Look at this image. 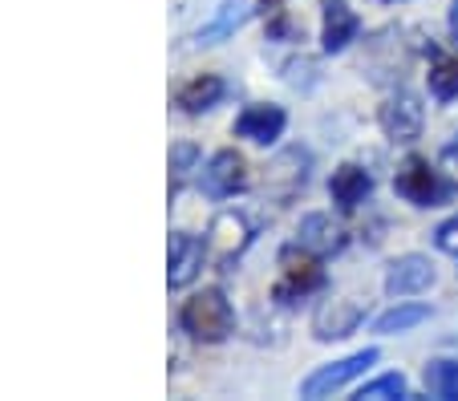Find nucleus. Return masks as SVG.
Returning <instances> with one entry per match:
<instances>
[{
  "mask_svg": "<svg viewBox=\"0 0 458 401\" xmlns=\"http://www.w3.org/2000/svg\"><path fill=\"white\" fill-rule=\"evenodd\" d=\"M243 21H248V0H224V4H219V13L199 29V37H195V41H199V45H216V41H224V37H232Z\"/></svg>",
  "mask_w": 458,
  "mask_h": 401,
  "instance_id": "16",
  "label": "nucleus"
},
{
  "mask_svg": "<svg viewBox=\"0 0 458 401\" xmlns=\"http://www.w3.org/2000/svg\"><path fill=\"white\" fill-rule=\"evenodd\" d=\"M320 255H312L309 247H301V255L296 252H284L280 255V263H284V280L276 284V300L280 305H288V300L296 297H309L312 288H320L325 284V272H320Z\"/></svg>",
  "mask_w": 458,
  "mask_h": 401,
  "instance_id": "4",
  "label": "nucleus"
},
{
  "mask_svg": "<svg viewBox=\"0 0 458 401\" xmlns=\"http://www.w3.org/2000/svg\"><path fill=\"white\" fill-rule=\"evenodd\" d=\"M434 284V263L426 255H398L386 272V292L389 297H414Z\"/></svg>",
  "mask_w": 458,
  "mask_h": 401,
  "instance_id": "11",
  "label": "nucleus"
},
{
  "mask_svg": "<svg viewBox=\"0 0 458 401\" xmlns=\"http://www.w3.org/2000/svg\"><path fill=\"white\" fill-rule=\"evenodd\" d=\"M422 126H426V110L414 94H394L386 105H381V130H386L389 142L422 138Z\"/></svg>",
  "mask_w": 458,
  "mask_h": 401,
  "instance_id": "6",
  "label": "nucleus"
},
{
  "mask_svg": "<svg viewBox=\"0 0 458 401\" xmlns=\"http://www.w3.org/2000/svg\"><path fill=\"white\" fill-rule=\"evenodd\" d=\"M450 33H454V41H458V0L450 4Z\"/></svg>",
  "mask_w": 458,
  "mask_h": 401,
  "instance_id": "24",
  "label": "nucleus"
},
{
  "mask_svg": "<svg viewBox=\"0 0 458 401\" xmlns=\"http://www.w3.org/2000/svg\"><path fill=\"white\" fill-rule=\"evenodd\" d=\"M195 163H199V146H195V142H179V146L171 150V195L191 179Z\"/></svg>",
  "mask_w": 458,
  "mask_h": 401,
  "instance_id": "20",
  "label": "nucleus"
},
{
  "mask_svg": "<svg viewBox=\"0 0 458 401\" xmlns=\"http://www.w3.org/2000/svg\"><path fill=\"white\" fill-rule=\"evenodd\" d=\"M394 187H398V195H402V199H410L414 207H438V203H442L438 175H434L430 163H426V158H418V155H410L406 163H402Z\"/></svg>",
  "mask_w": 458,
  "mask_h": 401,
  "instance_id": "8",
  "label": "nucleus"
},
{
  "mask_svg": "<svg viewBox=\"0 0 458 401\" xmlns=\"http://www.w3.org/2000/svg\"><path fill=\"white\" fill-rule=\"evenodd\" d=\"M203 260H208V239L174 231L171 244H166V284L171 288H187L191 280L203 272Z\"/></svg>",
  "mask_w": 458,
  "mask_h": 401,
  "instance_id": "3",
  "label": "nucleus"
},
{
  "mask_svg": "<svg viewBox=\"0 0 458 401\" xmlns=\"http://www.w3.org/2000/svg\"><path fill=\"white\" fill-rule=\"evenodd\" d=\"M357 29H361V21H357V13L349 9V4L325 0V25H320V45H325V53H341L357 37Z\"/></svg>",
  "mask_w": 458,
  "mask_h": 401,
  "instance_id": "13",
  "label": "nucleus"
},
{
  "mask_svg": "<svg viewBox=\"0 0 458 401\" xmlns=\"http://www.w3.org/2000/svg\"><path fill=\"white\" fill-rule=\"evenodd\" d=\"M179 324H182V332H191V337L203 340V345H219V340H227L235 329V308L219 288H203L191 300H182Z\"/></svg>",
  "mask_w": 458,
  "mask_h": 401,
  "instance_id": "1",
  "label": "nucleus"
},
{
  "mask_svg": "<svg viewBox=\"0 0 458 401\" xmlns=\"http://www.w3.org/2000/svg\"><path fill=\"white\" fill-rule=\"evenodd\" d=\"M434 244H438V252H446V255H458V215L454 219H446V223L434 231Z\"/></svg>",
  "mask_w": 458,
  "mask_h": 401,
  "instance_id": "22",
  "label": "nucleus"
},
{
  "mask_svg": "<svg viewBox=\"0 0 458 401\" xmlns=\"http://www.w3.org/2000/svg\"><path fill=\"white\" fill-rule=\"evenodd\" d=\"M369 191H373V179H369V171H361L357 163L337 166L329 179V195L341 211H357L365 199H369Z\"/></svg>",
  "mask_w": 458,
  "mask_h": 401,
  "instance_id": "12",
  "label": "nucleus"
},
{
  "mask_svg": "<svg viewBox=\"0 0 458 401\" xmlns=\"http://www.w3.org/2000/svg\"><path fill=\"white\" fill-rule=\"evenodd\" d=\"M438 171H442V175L450 179V183L458 187V138L442 146V155H438Z\"/></svg>",
  "mask_w": 458,
  "mask_h": 401,
  "instance_id": "23",
  "label": "nucleus"
},
{
  "mask_svg": "<svg viewBox=\"0 0 458 401\" xmlns=\"http://www.w3.org/2000/svg\"><path fill=\"white\" fill-rule=\"evenodd\" d=\"M199 183L211 199H232V195H240L243 187H248V163H243V155H235V150H219V155H211V163L203 166Z\"/></svg>",
  "mask_w": 458,
  "mask_h": 401,
  "instance_id": "5",
  "label": "nucleus"
},
{
  "mask_svg": "<svg viewBox=\"0 0 458 401\" xmlns=\"http://www.w3.org/2000/svg\"><path fill=\"white\" fill-rule=\"evenodd\" d=\"M248 244H251V227H248L243 215H235V211H219V215L211 219L208 255H216L219 263H232Z\"/></svg>",
  "mask_w": 458,
  "mask_h": 401,
  "instance_id": "9",
  "label": "nucleus"
},
{
  "mask_svg": "<svg viewBox=\"0 0 458 401\" xmlns=\"http://www.w3.org/2000/svg\"><path fill=\"white\" fill-rule=\"evenodd\" d=\"M296 244L309 247L312 255H329L345 244V236H341V227L329 215H304L301 227H296Z\"/></svg>",
  "mask_w": 458,
  "mask_h": 401,
  "instance_id": "14",
  "label": "nucleus"
},
{
  "mask_svg": "<svg viewBox=\"0 0 458 401\" xmlns=\"http://www.w3.org/2000/svg\"><path fill=\"white\" fill-rule=\"evenodd\" d=\"M426 389H430V397H458V361H430V369H426Z\"/></svg>",
  "mask_w": 458,
  "mask_h": 401,
  "instance_id": "19",
  "label": "nucleus"
},
{
  "mask_svg": "<svg viewBox=\"0 0 458 401\" xmlns=\"http://www.w3.org/2000/svg\"><path fill=\"white\" fill-rule=\"evenodd\" d=\"M365 321V305L353 297H337V300H325L312 316V332L317 340H345L349 332H357V324Z\"/></svg>",
  "mask_w": 458,
  "mask_h": 401,
  "instance_id": "7",
  "label": "nucleus"
},
{
  "mask_svg": "<svg viewBox=\"0 0 458 401\" xmlns=\"http://www.w3.org/2000/svg\"><path fill=\"white\" fill-rule=\"evenodd\" d=\"M268 9H280V0H264V13Z\"/></svg>",
  "mask_w": 458,
  "mask_h": 401,
  "instance_id": "25",
  "label": "nucleus"
},
{
  "mask_svg": "<svg viewBox=\"0 0 458 401\" xmlns=\"http://www.w3.org/2000/svg\"><path fill=\"white\" fill-rule=\"evenodd\" d=\"M224 94H227L224 78H216V73H203V78H191L187 86L174 94V102H179V110H187V113H203V110H211V105H216Z\"/></svg>",
  "mask_w": 458,
  "mask_h": 401,
  "instance_id": "15",
  "label": "nucleus"
},
{
  "mask_svg": "<svg viewBox=\"0 0 458 401\" xmlns=\"http://www.w3.org/2000/svg\"><path fill=\"white\" fill-rule=\"evenodd\" d=\"M369 365H377V349H361L345 361H333V365H325V369H317V373L304 377L301 397H329V393L345 389L349 381H357Z\"/></svg>",
  "mask_w": 458,
  "mask_h": 401,
  "instance_id": "2",
  "label": "nucleus"
},
{
  "mask_svg": "<svg viewBox=\"0 0 458 401\" xmlns=\"http://www.w3.org/2000/svg\"><path fill=\"white\" fill-rule=\"evenodd\" d=\"M426 316H430V308L426 305H402V308H394V313L377 316V321H373V332H381V337H398V332L418 329Z\"/></svg>",
  "mask_w": 458,
  "mask_h": 401,
  "instance_id": "17",
  "label": "nucleus"
},
{
  "mask_svg": "<svg viewBox=\"0 0 458 401\" xmlns=\"http://www.w3.org/2000/svg\"><path fill=\"white\" fill-rule=\"evenodd\" d=\"M426 81H430V94L438 97V102H454L458 97V57H438V62L430 65V73H426Z\"/></svg>",
  "mask_w": 458,
  "mask_h": 401,
  "instance_id": "18",
  "label": "nucleus"
},
{
  "mask_svg": "<svg viewBox=\"0 0 458 401\" xmlns=\"http://www.w3.org/2000/svg\"><path fill=\"white\" fill-rule=\"evenodd\" d=\"M284 126H288V113L280 110V105H268V102L248 105V110L235 118V134L256 142V146H272V142L284 134Z\"/></svg>",
  "mask_w": 458,
  "mask_h": 401,
  "instance_id": "10",
  "label": "nucleus"
},
{
  "mask_svg": "<svg viewBox=\"0 0 458 401\" xmlns=\"http://www.w3.org/2000/svg\"><path fill=\"white\" fill-rule=\"evenodd\" d=\"M389 397H406V377L402 373H386L357 389V401H389Z\"/></svg>",
  "mask_w": 458,
  "mask_h": 401,
  "instance_id": "21",
  "label": "nucleus"
}]
</instances>
